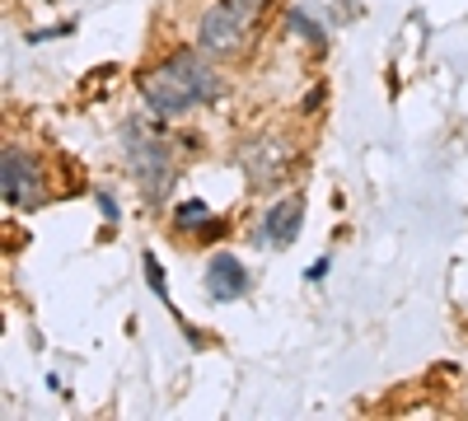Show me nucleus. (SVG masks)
Returning a JSON list of instances; mask_svg holds the SVG:
<instances>
[{
	"instance_id": "nucleus-12",
	"label": "nucleus",
	"mask_w": 468,
	"mask_h": 421,
	"mask_svg": "<svg viewBox=\"0 0 468 421\" xmlns=\"http://www.w3.org/2000/svg\"><path fill=\"white\" fill-rule=\"evenodd\" d=\"M99 206H103V216H108V220H117V202H112L108 193H99Z\"/></svg>"
},
{
	"instance_id": "nucleus-7",
	"label": "nucleus",
	"mask_w": 468,
	"mask_h": 421,
	"mask_svg": "<svg viewBox=\"0 0 468 421\" xmlns=\"http://www.w3.org/2000/svg\"><path fill=\"white\" fill-rule=\"evenodd\" d=\"M249 290V272H244V262L239 258H229V253H216L207 262V295L229 304V300H244Z\"/></svg>"
},
{
	"instance_id": "nucleus-5",
	"label": "nucleus",
	"mask_w": 468,
	"mask_h": 421,
	"mask_svg": "<svg viewBox=\"0 0 468 421\" xmlns=\"http://www.w3.org/2000/svg\"><path fill=\"white\" fill-rule=\"evenodd\" d=\"M239 169L258 183V187H271V183H282L286 169H291V150L277 141V136H258L239 150Z\"/></svg>"
},
{
	"instance_id": "nucleus-10",
	"label": "nucleus",
	"mask_w": 468,
	"mask_h": 421,
	"mask_svg": "<svg viewBox=\"0 0 468 421\" xmlns=\"http://www.w3.org/2000/svg\"><path fill=\"white\" fill-rule=\"evenodd\" d=\"M141 262H145V281H150V290L160 295V300H169V290H165V277H160V262H154V253H145Z\"/></svg>"
},
{
	"instance_id": "nucleus-4",
	"label": "nucleus",
	"mask_w": 468,
	"mask_h": 421,
	"mask_svg": "<svg viewBox=\"0 0 468 421\" xmlns=\"http://www.w3.org/2000/svg\"><path fill=\"white\" fill-rule=\"evenodd\" d=\"M0 193H5L10 206H33L43 197V169L28 150L5 145V160H0Z\"/></svg>"
},
{
	"instance_id": "nucleus-2",
	"label": "nucleus",
	"mask_w": 468,
	"mask_h": 421,
	"mask_svg": "<svg viewBox=\"0 0 468 421\" xmlns=\"http://www.w3.org/2000/svg\"><path fill=\"white\" fill-rule=\"evenodd\" d=\"M262 5L267 0H216L197 24V47L211 61L239 57L249 47V37H253V24L262 19Z\"/></svg>"
},
{
	"instance_id": "nucleus-11",
	"label": "nucleus",
	"mask_w": 468,
	"mask_h": 421,
	"mask_svg": "<svg viewBox=\"0 0 468 421\" xmlns=\"http://www.w3.org/2000/svg\"><path fill=\"white\" fill-rule=\"evenodd\" d=\"M309 281H324L328 277V258H319V262H309V272H304Z\"/></svg>"
},
{
	"instance_id": "nucleus-6",
	"label": "nucleus",
	"mask_w": 468,
	"mask_h": 421,
	"mask_svg": "<svg viewBox=\"0 0 468 421\" xmlns=\"http://www.w3.org/2000/svg\"><path fill=\"white\" fill-rule=\"evenodd\" d=\"M300 225H304V197L291 193V197H282L277 206L262 216V225H258V244H267V248H291L295 235H300Z\"/></svg>"
},
{
	"instance_id": "nucleus-9",
	"label": "nucleus",
	"mask_w": 468,
	"mask_h": 421,
	"mask_svg": "<svg viewBox=\"0 0 468 421\" xmlns=\"http://www.w3.org/2000/svg\"><path fill=\"white\" fill-rule=\"evenodd\" d=\"M286 19H291V28H300V33H309V43H324V37H328V33H324V24H319V19H309V15H304L300 5H295V10L286 15Z\"/></svg>"
},
{
	"instance_id": "nucleus-1",
	"label": "nucleus",
	"mask_w": 468,
	"mask_h": 421,
	"mask_svg": "<svg viewBox=\"0 0 468 421\" xmlns=\"http://www.w3.org/2000/svg\"><path fill=\"white\" fill-rule=\"evenodd\" d=\"M220 75L211 70L207 52H178L169 57L165 66H154L141 75V99L160 112V118H178V112L197 108V103H211L220 99Z\"/></svg>"
},
{
	"instance_id": "nucleus-3",
	"label": "nucleus",
	"mask_w": 468,
	"mask_h": 421,
	"mask_svg": "<svg viewBox=\"0 0 468 421\" xmlns=\"http://www.w3.org/2000/svg\"><path fill=\"white\" fill-rule=\"evenodd\" d=\"M122 145H127V169L141 183V193L150 202H160L169 187H174V150H169L165 132H150V127L132 122L122 132Z\"/></svg>"
},
{
	"instance_id": "nucleus-8",
	"label": "nucleus",
	"mask_w": 468,
	"mask_h": 421,
	"mask_svg": "<svg viewBox=\"0 0 468 421\" xmlns=\"http://www.w3.org/2000/svg\"><path fill=\"white\" fill-rule=\"evenodd\" d=\"M207 229V235H216V220H211V211H207V202H183V206H174V229Z\"/></svg>"
}]
</instances>
